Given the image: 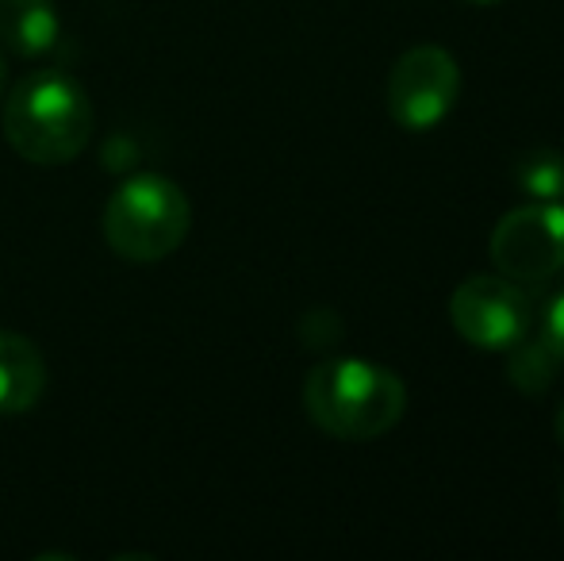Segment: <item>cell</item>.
Instances as JSON below:
<instances>
[{"mask_svg":"<svg viewBox=\"0 0 564 561\" xmlns=\"http://www.w3.org/2000/svg\"><path fill=\"white\" fill-rule=\"evenodd\" d=\"M465 4H476V8H488V4H499V0H465Z\"/></svg>","mask_w":564,"mask_h":561,"instance_id":"cell-15","label":"cell"},{"mask_svg":"<svg viewBox=\"0 0 564 561\" xmlns=\"http://www.w3.org/2000/svg\"><path fill=\"white\" fill-rule=\"evenodd\" d=\"M304 323H307V327H300V335H304V343L312 346V350L335 346L341 338V323H338L335 312H307Z\"/></svg>","mask_w":564,"mask_h":561,"instance_id":"cell-11","label":"cell"},{"mask_svg":"<svg viewBox=\"0 0 564 561\" xmlns=\"http://www.w3.org/2000/svg\"><path fill=\"white\" fill-rule=\"evenodd\" d=\"M304 408L330 439L369 442L403 420L408 389L388 366L365 358H330L307 374Z\"/></svg>","mask_w":564,"mask_h":561,"instance_id":"cell-2","label":"cell"},{"mask_svg":"<svg viewBox=\"0 0 564 561\" xmlns=\"http://www.w3.org/2000/svg\"><path fill=\"white\" fill-rule=\"evenodd\" d=\"M561 519H564V485H561Z\"/></svg>","mask_w":564,"mask_h":561,"instance_id":"cell-16","label":"cell"},{"mask_svg":"<svg viewBox=\"0 0 564 561\" xmlns=\"http://www.w3.org/2000/svg\"><path fill=\"white\" fill-rule=\"evenodd\" d=\"M542 338L550 343V350L561 358L564 366V292H557V296L545 304V315H542Z\"/></svg>","mask_w":564,"mask_h":561,"instance_id":"cell-12","label":"cell"},{"mask_svg":"<svg viewBox=\"0 0 564 561\" xmlns=\"http://www.w3.org/2000/svg\"><path fill=\"white\" fill-rule=\"evenodd\" d=\"M4 82H8V66H4V54H0V93H4Z\"/></svg>","mask_w":564,"mask_h":561,"instance_id":"cell-14","label":"cell"},{"mask_svg":"<svg viewBox=\"0 0 564 561\" xmlns=\"http://www.w3.org/2000/svg\"><path fill=\"white\" fill-rule=\"evenodd\" d=\"M193 227V204L177 181L162 173H134L119 181L105 204V239L127 262H162Z\"/></svg>","mask_w":564,"mask_h":561,"instance_id":"cell-3","label":"cell"},{"mask_svg":"<svg viewBox=\"0 0 564 561\" xmlns=\"http://www.w3.org/2000/svg\"><path fill=\"white\" fill-rule=\"evenodd\" d=\"M4 139L31 165H69L93 139L89 93L62 69H35L8 93Z\"/></svg>","mask_w":564,"mask_h":561,"instance_id":"cell-1","label":"cell"},{"mask_svg":"<svg viewBox=\"0 0 564 561\" xmlns=\"http://www.w3.org/2000/svg\"><path fill=\"white\" fill-rule=\"evenodd\" d=\"M561 358L550 350L542 335L530 338V331L514 346H507V381L522 392V397H542L550 385L557 381Z\"/></svg>","mask_w":564,"mask_h":561,"instance_id":"cell-9","label":"cell"},{"mask_svg":"<svg viewBox=\"0 0 564 561\" xmlns=\"http://www.w3.org/2000/svg\"><path fill=\"white\" fill-rule=\"evenodd\" d=\"M54 0H0V43L20 58H39L58 43Z\"/></svg>","mask_w":564,"mask_h":561,"instance_id":"cell-8","label":"cell"},{"mask_svg":"<svg viewBox=\"0 0 564 561\" xmlns=\"http://www.w3.org/2000/svg\"><path fill=\"white\" fill-rule=\"evenodd\" d=\"M511 181L519 193L530 196V201L564 204V154L553 147L522 150V154H514V162H511Z\"/></svg>","mask_w":564,"mask_h":561,"instance_id":"cell-10","label":"cell"},{"mask_svg":"<svg viewBox=\"0 0 564 561\" xmlns=\"http://www.w3.org/2000/svg\"><path fill=\"white\" fill-rule=\"evenodd\" d=\"M449 320L457 335L476 350H507L530 331L534 308L527 292L511 278H468L453 289L449 296Z\"/></svg>","mask_w":564,"mask_h":561,"instance_id":"cell-6","label":"cell"},{"mask_svg":"<svg viewBox=\"0 0 564 561\" xmlns=\"http://www.w3.org/2000/svg\"><path fill=\"white\" fill-rule=\"evenodd\" d=\"M457 93L460 69L446 46H411L388 74V116L403 131H431L453 112Z\"/></svg>","mask_w":564,"mask_h":561,"instance_id":"cell-5","label":"cell"},{"mask_svg":"<svg viewBox=\"0 0 564 561\" xmlns=\"http://www.w3.org/2000/svg\"><path fill=\"white\" fill-rule=\"evenodd\" d=\"M46 362L20 331H0V416H23L43 400Z\"/></svg>","mask_w":564,"mask_h":561,"instance_id":"cell-7","label":"cell"},{"mask_svg":"<svg viewBox=\"0 0 564 561\" xmlns=\"http://www.w3.org/2000/svg\"><path fill=\"white\" fill-rule=\"evenodd\" d=\"M553 434H557V442L564 446V404L557 408V420H553Z\"/></svg>","mask_w":564,"mask_h":561,"instance_id":"cell-13","label":"cell"},{"mask_svg":"<svg viewBox=\"0 0 564 561\" xmlns=\"http://www.w3.org/2000/svg\"><path fill=\"white\" fill-rule=\"evenodd\" d=\"M496 270L514 284H545L564 270V204L534 201L507 212L488 242Z\"/></svg>","mask_w":564,"mask_h":561,"instance_id":"cell-4","label":"cell"}]
</instances>
